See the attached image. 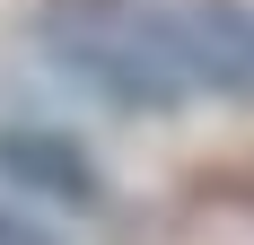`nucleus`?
Returning <instances> with one entry per match:
<instances>
[{
	"label": "nucleus",
	"instance_id": "f257e3e1",
	"mask_svg": "<svg viewBox=\"0 0 254 245\" xmlns=\"http://www.w3.org/2000/svg\"><path fill=\"white\" fill-rule=\"evenodd\" d=\"M35 44L70 88L131 114L193 97L254 105V0H44Z\"/></svg>",
	"mask_w": 254,
	"mask_h": 245
},
{
	"label": "nucleus",
	"instance_id": "f03ea898",
	"mask_svg": "<svg viewBox=\"0 0 254 245\" xmlns=\"http://www.w3.org/2000/svg\"><path fill=\"white\" fill-rule=\"evenodd\" d=\"M0 184H18V193H35V201H62V210H97L105 201L97 158H88L70 131H53V122L0 131Z\"/></svg>",
	"mask_w": 254,
	"mask_h": 245
},
{
	"label": "nucleus",
	"instance_id": "7ed1b4c3",
	"mask_svg": "<svg viewBox=\"0 0 254 245\" xmlns=\"http://www.w3.org/2000/svg\"><path fill=\"white\" fill-rule=\"evenodd\" d=\"M0 245H44V237L26 228V210H0Z\"/></svg>",
	"mask_w": 254,
	"mask_h": 245
}]
</instances>
